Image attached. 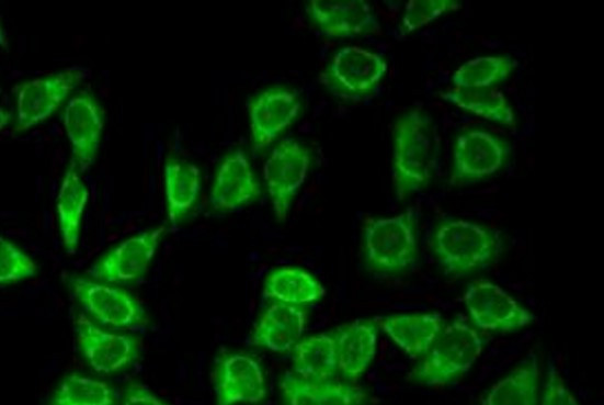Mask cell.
<instances>
[{
  "instance_id": "cell-1",
  "label": "cell",
  "mask_w": 604,
  "mask_h": 405,
  "mask_svg": "<svg viewBox=\"0 0 604 405\" xmlns=\"http://www.w3.org/2000/svg\"><path fill=\"white\" fill-rule=\"evenodd\" d=\"M392 136V182L397 198L403 200L433 178L438 138L431 116L420 108L410 109L396 120Z\"/></svg>"
},
{
  "instance_id": "cell-2",
  "label": "cell",
  "mask_w": 604,
  "mask_h": 405,
  "mask_svg": "<svg viewBox=\"0 0 604 405\" xmlns=\"http://www.w3.org/2000/svg\"><path fill=\"white\" fill-rule=\"evenodd\" d=\"M500 230L475 222L448 218L431 237V249L447 274L461 277L487 268L502 254Z\"/></svg>"
},
{
  "instance_id": "cell-3",
  "label": "cell",
  "mask_w": 604,
  "mask_h": 405,
  "mask_svg": "<svg viewBox=\"0 0 604 405\" xmlns=\"http://www.w3.org/2000/svg\"><path fill=\"white\" fill-rule=\"evenodd\" d=\"M362 244L364 260L371 271L400 273L409 270L419 257L415 210L409 207L390 217L366 216Z\"/></svg>"
},
{
  "instance_id": "cell-4",
  "label": "cell",
  "mask_w": 604,
  "mask_h": 405,
  "mask_svg": "<svg viewBox=\"0 0 604 405\" xmlns=\"http://www.w3.org/2000/svg\"><path fill=\"white\" fill-rule=\"evenodd\" d=\"M486 338L457 318L442 328L423 359L407 380L424 385H444L467 372L482 352Z\"/></svg>"
},
{
  "instance_id": "cell-5",
  "label": "cell",
  "mask_w": 604,
  "mask_h": 405,
  "mask_svg": "<svg viewBox=\"0 0 604 405\" xmlns=\"http://www.w3.org/2000/svg\"><path fill=\"white\" fill-rule=\"evenodd\" d=\"M68 283L84 311L99 324L121 330H141L148 325L144 306L126 290L77 275L69 277Z\"/></svg>"
},
{
  "instance_id": "cell-6",
  "label": "cell",
  "mask_w": 604,
  "mask_h": 405,
  "mask_svg": "<svg viewBox=\"0 0 604 405\" xmlns=\"http://www.w3.org/2000/svg\"><path fill=\"white\" fill-rule=\"evenodd\" d=\"M388 69L379 54L361 46L340 48L320 75V82L334 95L357 100L369 95Z\"/></svg>"
},
{
  "instance_id": "cell-7",
  "label": "cell",
  "mask_w": 604,
  "mask_h": 405,
  "mask_svg": "<svg viewBox=\"0 0 604 405\" xmlns=\"http://www.w3.org/2000/svg\"><path fill=\"white\" fill-rule=\"evenodd\" d=\"M88 76L89 69L72 66L19 83L15 87L14 131H25L49 117L71 90Z\"/></svg>"
},
{
  "instance_id": "cell-8",
  "label": "cell",
  "mask_w": 604,
  "mask_h": 405,
  "mask_svg": "<svg viewBox=\"0 0 604 405\" xmlns=\"http://www.w3.org/2000/svg\"><path fill=\"white\" fill-rule=\"evenodd\" d=\"M309 148L293 138L281 140L263 166V177L278 222L287 218L292 203L310 167Z\"/></svg>"
},
{
  "instance_id": "cell-9",
  "label": "cell",
  "mask_w": 604,
  "mask_h": 405,
  "mask_svg": "<svg viewBox=\"0 0 604 405\" xmlns=\"http://www.w3.org/2000/svg\"><path fill=\"white\" fill-rule=\"evenodd\" d=\"M510 155L509 144L501 137L480 128L459 134L453 147L449 183L475 182L501 169Z\"/></svg>"
},
{
  "instance_id": "cell-10",
  "label": "cell",
  "mask_w": 604,
  "mask_h": 405,
  "mask_svg": "<svg viewBox=\"0 0 604 405\" xmlns=\"http://www.w3.org/2000/svg\"><path fill=\"white\" fill-rule=\"evenodd\" d=\"M464 301L472 323L485 330L514 331L535 319L531 311L488 280L472 281L466 289Z\"/></svg>"
},
{
  "instance_id": "cell-11",
  "label": "cell",
  "mask_w": 604,
  "mask_h": 405,
  "mask_svg": "<svg viewBox=\"0 0 604 405\" xmlns=\"http://www.w3.org/2000/svg\"><path fill=\"white\" fill-rule=\"evenodd\" d=\"M164 232L161 225L121 241L90 267L89 275L107 283L137 280L147 270Z\"/></svg>"
},
{
  "instance_id": "cell-12",
  "label": "cell",
  "mask_w": 604,
  "mask_h": 405,
  "mask_svg": "<svg viewBox=\"0 0 604 405\" xmlns=\"http://www.w3.org/2000/svg\"><path fill=\"white\" fill-rule=\"evenodd\" d=\"M76 334L81 353L99 373L121 371L139 356V339L136 336L106 330L82 314L77 317Z\"/></svg>"
},
{
  "instance_id": "cell-13",
  "label": "cell",
  "mask_w": 604,
  "mask_h": 405,
  "mask_svg": "<svg viewBox=\"0 0 604 405\" xmlns=\"http://www.w3.org/2000/svg\"><path fill=\"white\" fill-rule=\"evenodd\" d=\"M62 123L73 162L80 171H86L93 164L101 143L102 108L92 94L80 92L67 102Z\"/></svg>"
},
{
  "instance_id": "cell-14",
  "label": "cell",
  "mask_w": 604,
  "mask_h": 405,
  "mask_svg": "<svg viewBox=\"0 0 604 405\" xmlns=\"http://www.w3.org/2000/svg\"><path fill=\"white\" fill-rule=\"evenodd\" d=\"M299 97L285 87L265 89L248 102L250 132L253 146L262 149L270 145L298 116Z\"/></svg>"
},
{
  "instance_id": "cell-15",
  "label": "cell",
  "mask_w": 604,
  "mask_h": 405,
  "mask_svg": "<svg viewBox=\"0 0 604 405\" xmlns=\"http://www.w3.org/2000/svg\"><path fill=\"white\" fill-rule=\"evenodd\" d=\"M218 404L259 403L266 396V382L259 362L242 352L224 355L214 370Z\"/></svg>"
},
{
  "instance_id": "cell-16",
  "label": "cell",
  "mask_w": 604,
  "mask_h": 405,
  "mask_svg": "<svg viewBox=\"0 0 604 405\" xmlns=\"http://www.w3.org/2000/svg\"><path fill=\"white\" fill-rule=\"evenodd\" d=\"M307 13L312 23L332 37L379 34L380 23L363 0H311Z\"/></svg>"
},
{
  "instance_id": "cell-17",
  "label": "cell",
  "mask_w": 604,
  "mask_h": 405,
  "mask_svg": "<svg viewBox=\"0 0 604 405\" xmlns=\"http://www.w3.org/2000/svg\"><path fill=\"white\" fill-rule=\"evenodd\" d=\"M260 194L259 181L246 154L240 149L228 154L218 166L210 189L212 207L231 211L254 201Z\"/></svg>"
},
{
  "instance_id": "cell-18",
  "label": "cell",
  "mask_w": 604,
  "mask_h": 405,
  "mask_svg": "<svg viewBox=\"0 0 604 405\" xmlns=\"http://www.w3.org/2000/svg\"><path fill=\"white\" fill-rule=\"evenodd\" d=\"M306 319L300 306L275 301L254 326L251 342L275 352L290 350L299 340Z\"/></svg>"
},
{
  "instance_id": "cell-19",
  "label": "cell",
  "mask_w": 604,
  "mask_h": 405,
  "mask_svg": "<svg viewBox=\"0 0 604 405\" xmlns=\"http://www.w3.org/2000/svg\"><path fill=\"white\" fill-rule=\"evenodd\" d=\"M378 325L360 319L341 326L335 333L338 371L347 379L360 378L374 359Z\"/></svg>"
},
{
  "instance_id": "cell-20",
  "label": "cell",
  "mask_w": 604,
  "mask_h": 405,
  "mask_svg": "<svg viewBox=\"0 0 604 405\" xmlns=\"http://www.w3.org/2000/svg\"><path fill=\"white\" fill-rule=\"evenodd\" d=\"M374 319L397 346L412 357L422 356L430 349L444 324L442 315L436 312L394 314Z\"/></svg>"
},
{
  "instance_id": "cell-21",
  "label": "cell",
  "mask_w": 604,
  "mask_h": 405,
  "mask_svg": "<svg viewBox=\"0 0 604 405\" xmlns=\"http://www.w3.org/2000/svg\"><path fill=\"white\" fill-rule=\"evenodd\" d=\"M280 387L289 404H360L366 393L357 386L332 380H311L285 373Z\"/></svg>"
},
{
  "instance_id": "cell-22",
  "label": "cell",
  "mask_w": 604,
  "mask_h": 405,
  "mask_svg": "<svg viewBox=\"0 0 604 405\" xmlns=\"http://www.w3.org/2000/svg\"><path fill=\"white\" fill-rule=\"evenodd\" d=\"M168 220L175 226L196 204L201 190V171L194 164L168 158L163 167Z\"/></svg>"
},
{
  "instance_id": "cell-23",
  "label": "cell",
  "mask_w": 604,
  "mask_h": 405,
  "mask_svg": "<svg viewBox=\"0 0 604 405\" xmlns=\"http://www.w3.org/2000/svg\"><path fill=\"white\" fill-rule=\"evenodd\" d=\"M88 196V188L76 164L71 162L64 173L56 200L59 232L68 254L77 250Z\"/></svg>"
},
{
  "instance_id": "cell-24",
  "label": "cell",
  "mask_w": 604,
  "mask_h": 405,
  "mask_svg": "<svg viewBox=\"0 0 604 405\" xmlns=\"http://www.w3.org/2000/svg\"><path fill=\"white\" fill-rule=\"evenodd\" d=\"M263 292L276 302L300 306L319 301L326 294V289L307 270L286 266L267 274Z\"/></svg>"
},
{
  "instance_id": "cell-25",
  "label": "cell",
  "mask_w": 604,
  "mask_h": 405,
  "mask_svg": "<svg viewBox=\"0 0 604 405\" xmlns=\"http://www.w3.org/2000/svg\"><path fill=\"white\" fill-rule=\"evenodd\" d=\"M294 373L311 380H332L338 371L335 337L317 334L294 346Z\"/></svg>"
},
{
  "instance_id": "cell-26",
  "label": "cell",
  "mask_w": 604,
  "mask_h": 405,
  "mask_svg": "<svg viewBox=\"0 0 604 405\" xmlns=\"http://www.w3.org/2000/svg\"><path fill=\"white\" fill-rule=\"evenodd\" d=\"M461 110L502 125L513 126L515 114L505 95L492 88H455L441 93Z\"/></svg>"
},
{
  "instance_id": "cell-27",
  "label": "cell",
  "mask_w": 604,
  "mask_h": 405,
  "mask_svg": "<svg viewBox=\"0 0 604 405\" xmlns=\"http://www.w3.org/2000/svg\"><path fill=\"white\" fill-rule=\"evenodd\" d=\"M538 361L532 355L511 373L498 381L480 401L482 404H537Z\"/></svg>"
},
{
  "instance_id": "cell-28",
  "label": "cell",
  "mask_w": 604,
  "mask_h": 405,
  "mask_svg": "<svg viewBox=\"0 0 604 405\" xmlns=\"http://www.w3.org/2000/svg\"><path fill=\"white\" fill-rule=\"evenodd\" d=\"M517 61L509 56H485L466 61L454 72L456 88H489L506 79Z\"/></svg>"
},
{
  "instance_id": "cell-29",
  "label": "cell",
  "mask_w": 604,
  "mask_h": 405,
  "mask_svg": "<svg viewBox=\"0 0 604 405\" xmlns=\"http://www.w3.org/2000/svg\"><path fill=\"white\" fill-rule=\"evenodd\" d=\"M117 402L114 390L105 382L79 373L62 379L52 395V404L109 405Z\"/></svg>"
},
{
  "instance_id": "cell-30",
  "label": "cell",
  "mask_w": 604,
  "mask_h": 405,
  "mask_svg": "<svg viewBox=\"0 0 604 405\" xmlns=\"http://www.w3.org/2000/svg\"><path fill=\"white\" fill-rule=\"evenodd\" d=\"M461 7L458 0H410L404 5L401 34L411 33L440 15Z\"/></svg>"
},
{
  "instance_id": "cell-31",
  "label": "cell",
  "mask_w": 604,
  "mask_h": 405,
  "mask_svg": "<svg viewBox=\"0 0 604 405\" xmlns=\"http://www.w3.org/2000/svg\"><path fill=\"white\" fill-rule=\"evenodd\" d=\"M37 265L12 241L0 238V282L1 284L33 277Z\"/></svg>"
},
{
  "instance_id": "cell-32",
  "label": "cell",
  "mask_w": 604,
  "mask_h": 405,
  "mask_svg": "<svg viewBox=\"0 0 604 405\" xmlns=\"http://www.w3.org/2000/svg\"><path fill=\"white\" fill-rule=\"evenodd\" d=\"M542 404H578L575 395L569 390L558 369L549 365L546 383L544 385Z\"/></svg>"
},
{
  "instance_id": "cell-33",
  "label": "cell",
  "mask_w": 604,
  "mask_h": 405,
  "mask_svg": "<svg viewBox=\"0 0 604 405\" xmlns=\"http://www.w3.org/2000/svg\"><path fill=\"white\" fill-rule=\"evenodd\" d=\"M122 403L124 404H135V403H147L161 405L164 403L158 395L151 392L147 386L138 383H132L127 385L122 395Z\"/></svg>"
}]
</instances>
